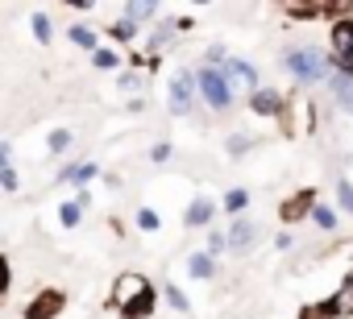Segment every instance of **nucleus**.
Wrapping results in <instances>:
<instances>
[{
    "label": "nucleus",
    "mask_w": 353,
    "mask_h": 319,
    "mask_svg": "<svg viewBox=\"0 0 353 319\" xmlns=\"http://www.w3.org/2000/svg\"><path fill=\"white\" fill-rule=\"evenodd\" d=\"M108 311H117V319H150L158 311V290L145 274L129 270V274H117L112 282V294L104 302Z\"/></svg>",
    "instance_id": "1"
},
{
    "label": "nucleus",
    "mask_w": 353,
    "mask_h": 319,
    "mask_svg": "<svg viewBox=\"0 0 353 319\" xmlns=\"http://www.w3.org/2000/svg\"><path fill=\"white\" fill-rule=\"evenodd\" d=\"M283 67L291 71V79H295L299 87H312V83H320V79H328V75L336 71L332 54L320 50V46H295V50H287Z\"/></svg>",
    "instance_id": "2"
},
{
    "label": "nucleus",
    "mask_w": 353,
    "mask_h": 319,
    "mask_svg": "<svg viewBox=\"0 0 353 319\" xmlns=\"http://www.w3.org/2000/svg\"><path fill=\"white\" fill-rule=\"evenodd\" d=\"M196 96L212 108V112H229L233 108V87L225 83V75L216 67H200L196 71Z\"/></svg>",
    "instance_id": "3"
},
{
    "label": "nucleus",
    "mask_w": 353,
    "mask_h": 319,
    "mask_svg": "<svg viewBox=\"0 0 353 319\" xmlns=\"http://www.w3.org/2000/svg\"><path fill=\"white\" fill-rule=\"evenodd\" d=\"M196 71H188V67H179V71H170V79H166V108H170V116H188L192 108H196Z\"/></svg>",
    "instance_id": "4"
},
{
    "label": "nucleus",
    "mask_w": 353,
    "mask_h": 319,
    "mask_svg": "<svg viewBox=\"0 0 353 319\" xmlns=\"http://www.w3.org/2000/svg\"><path fill=\"white\" fill-rule=\"evenodd\" d=\"M279 124H283V133H287V137L316 133V104H312L307 96L291 91V96H287V108H283V116H279Z\"/></svg>",
    "instance_id": "5"
},
{
    "label": "nucleus",
    "mask_w": 353,
    "mask_h": 319,
    "mask_svg": "<svg viewBox=\"0 0 353 319\" xmlns=\"http://www.w3.org/2000/svg\"><path fill=\"white\" fill-rule=\"evenodd\" d=\"M67 290H59V286H46V290H38L26 307H21V319H59L63 311H67Z\"/></svg>",
    "instance_id": "6"
},
{
    "label": "nucleus",
    "mask_w": 353,
    "mask_h": 319,
    "mask_svg": "<svg viewBox=\"0 0 353 319\" xmlns=\"http://www.w3.org/2000/svg\"><path fill=\"white\" fill-rule=\"evenodd\" d=\"M320 204V191L316 187H303V191H291L283 204H279V224H303L307 216H312V208Z\"/></svg>",
    "instance_id": "7"
},
{
    "label": "nucleus",
    "mask_w": 353,
    "mask_h": 319,
    "mask_svg": "<svg viewBox=\"0 0 353 319\" xmlns=\"http://www.w3.org/2000/svg\"><path fill=\"white\" fill-rule=\"evenodd\" d=\"M221 75H225V83L237 91V87H245V91H254V87H262V75H258V67L250 63V58H237V54H225V63L216 67Z\"/></svg>",
    "instance_id": "8"
},
{
    "label": "nucleus",
    "mask_w": 353,
    "mask_h": 319,
    "mask_svg": "<svg viewBox=\"0 0 353 319\" xmlns=\"http://www.w3.org/2000/svg\"><path fill=\"white\" fill-rule=\"evenodd\" d=\"M291 21H341V17H353V5H287L283 9Z\"/></svg>",
    "instance_id": "9"
},
{
    "label": "nucleus",
    "mask_w": 353,
    "mask_h": 319,
    "mask_svg": "<svg viewBox=\"0 0 353 319\" xmlns=\"http://www.w3.org/2000/svg\"><path fill=\"white\" fill-rule=\"evenodd\" d=\"M258 236H262V232H258V224H254V220H245V216H237V220L229 224V232H225V249H229V253H237V257H245V253L258 245Z\"/></svg>",
    "instance_id": "10"
},
{
    "label": "nucleus",
    "mask_w": 353,
    "mask_h": 319,
    "mask_svg": "<svg viewBox=\"0 0 353 319\" xmlns=\"http://www.w3.org/2000/svg\"><path fill=\"white\" fill-rule=\"evenodd\" d=\"M328 54H332V63L336 67H345L349 63V54H353V17H341V21H332L328 25Z\"/></svg>",
    "instance_id": "11"
},
{
    "label": "nucleus",
    "mask_w": 353,
    "mask_h": 319,
    "mask_svg": "<svg viewBox=\"0 0 353 319\" xmlns=\"http://www.w3.org/2000/svg\"><path fill=\"white\" fill-rule=\"evenodd\" d=\"M212 216H216V199L192 195V204H188V212H183V228H188V232H208V228H212Z\"/></svg>",
    "instance_id": "12"
},
{
    "label": "nucleus",
    "mask_w": 353,
    "mask_h": 319,
    "mask_svg": "<svg viewBox=\"0 0 353 319\" xmlns=\"http://www.w3.org/2000/svg\"><path fill=\"white\" fill-rule=\"evenodd\" d=\"M283 108H287V96H283V91H274V87H254V91H250V112H254V116L279 120Z\"/></svg>",
    "instance_id": "13"
},
{
    "label": "nucleus",
    "mask_w": 353,
    "mask_h": 319,
    "mask_svg": "<svg viewBox=\"0 0 353 319\" xmlns=\"http://www.w3.org/2000/svg\"><path fill=\"white\" fill-rule=\"evenodd\" d=\"M100 175H104V170H100L96 162H71V166H63V170H59V179H63V183H71L75 191H79V187H88L92 179H100Z\"/></svg>",
    "instance_id": "14"
},
{
    "label": "nucleus",
    "mask_w": 353,
    "mask_h": 319,
    "mask_svg": "<svg viewBox=\"0 0 353 319\" xmlns=\"http://www.w3.org/2000/svg\"><path fill=\"white\" fill-rule=\"evenodd\" d=\"M328 307L336 319H353V274H345V282L336 286V294H328Z\"/></svg>",
    "instance_id": "15"
},
{
    "label": "nucleus",
    "mask_w": 353,
    "mask_h": 319,
    "mask_svg": "<svg viewBox=\"0 0 353 319\" xmlns=\"http://www.w3.org/2000/svg\"><path fill=\"white\" fill-rule=\"evenodd\" d=\"M158 13H162V9L154 5V0H129V5H125V13H121V17H125V21H133V25L141 30V21H154Z\"/></svg>",
    "instance_id": "16"
},
{
    "label": "nucleus",
    "mask_w": 353,
    "mask_h": 319,
    "mask_svg": "<svg viewBox=\"0 0 353 319\" xmlns=\"http://www.w3.org/2000/svg\"><path fill=\"white\" fill-rule=\"evenodd\" d=\"M188 274H192L196 282H208V278H216V257H208L204 249H200V253H192V257H188Z\"/></svg>",
    "instance_id": "17"
},
{
    "label": "nucleus",
    "mask_w": 353,
    "mask_h": 319,
    "mask_svg": "<svg viewBox=\"0 0 353 319\" xmlns=\"http://www.w3.org/2000/svg\"><path fill=\"white\" fill-rule=\"evenodd\" d=\"M170 38H174V25H170V21H158V25H154V34L145 38V50H150V58H158V54L170 46Z\"/></svg>",
    "instance_id": "18"
},
{
    "label": "nucleus",
    "mask_w": 353,
    "mask_h": 319,
    "mask_svg": "<svg viewBox=\"0 0 353 319\" xmlns=\"http://www.w3.org/2000/svg\"><path fill=\"white\" fill-rule=\"evenodd\" d=\"M104 38H108V42L129 46V42H137V25H133V21H125V17H117L112 25H104Z\"/></svg>",
    "instance_id": "19"
},
{
    "label": "nucleus",
    "mask_w": 353,
    "mask_h": 319,
    "mask_svg": "<svg viewBox=\"0 0 353 319\" xmlns=\"http://www.w3.org/2000/svg\"><path fill=\"white\" fill-rule=\"evenodd\" d=\"M67 38H71V46H79V50H88V54L100 46V34H96L92 25H71V30H67Z\"/></svg>",
    "instance_id": "20"
},
{
    "label": "nucleus",
    "mask_w": 353,
    "mask_h": 319,
    "mask_svg": "<svg viewBox=\"0 0 353 319\" xmlns=\"http://www.w3.org/2000/svg\"><path fill=\"white\" fill-rule=\"evenodd\" d=\"M221 208L237 220V216L250 208V191H245V187H229V191H225V199H221Z\"/></svg>",
    "instance_id": "21"
},
{
    "label": "nucleus",
    "mask_w": 353,
    "mask_h": 319,
    "mask_svg": "<svg viewBox=\"0 0 353 319\" xmlns=\"http://www.w3.org/2000/svg\"><path fill=\"white\" fill-rule=\"evenodd\" d=\"M162 298L170 302V311H179V315H188V311H192V298L183 294V286H174V282H166V286H162Z\"/></svg>",
    "instance_id": "22"
},
{
    "label": "nucleus",
    "mask_w": 353,
    "mask_h": 319,
    "mask_svg": "<svg viewBox=\"0 0 353 319\" xmlns=\"http://www.w3.org/2000/svg\"><path fill=\"white\" fill-rule=\"evenodd\" d=\"M121 63H125V58H121L112 46H96V50H92V67H96V71H117Z\"/></svg>",
    "instance_id": "23"
},
{
    "label": "nucleus",
    "mask_w": 353,
    "mask_h": 319,
    "mask_svg": "<svg viewBox=\"0 0 353 319\" xmlns=\"http://www.w3.org/2000/svg\"><path fill=\"white\" fill-rule=\"evenodd\" d=\"M71 141H75V137H71V129H50V133H46V149H50L54 157H59V153H67V149H71Z\"/></svg>",
    "instance_id": "24"
},
{
    "label": "nucleus",
    "mask_w": 353,
    "mask_h": 319,
    "mask_svg": "<svg viewBox=\"0 0 353 319\" xmlns=\"http://www.w3.org/2000/svg\"><path fill=\"white\" fill-rule=\"evenodd\" d=\"M312 224H316L320 232H336V212H332L328 204H316V208H312Z\"/></svg>",
    "instance_id": "25"
},
{
    "label": "nucleus",
    "mask_w": 353,
    "mask_h": 319,
    "mask_svg": "<svg viewBox=\"0 0 353 319\" xmlns=\"http://www.w3.org/2000/svg\"><path fill=\"white\" fill-rule=\"evenodd\" d=\"M30 30H34V38H38V46H46V42L54 38V25H50V17H46V13H34V21H30Z\"/></svg>",
    "instance_id": "26"
},
{
    "label": "nucleus",
    "mask_w": 353,
    "mask_h": 319,
    "mask_svg": "<svg viewBox=\"0 0 353 319\" xmlns=\"http://www.w3.org/2000/svg\"><path fill=\"white\" fill-rule=\"evenodd\" d=\"M250 149H254V137H245V133H233V137L225 141V153H229V157H245Z\"/></svg>",
    "instance_id": "27"
},
{
    "label": "nucleus",
    "mask_w": 353,
    "mask_h": 319,
    "mask_svg": "<svg viewBox=\"0 0 353 319\" xmlns=\"http://www.w3.org/2000/svg\"><path fill=\"white\" fill-rule=\"evenodd\" d=\"M133 220H137V232H158V228H162V216H158L154 208H137Z\"/></svg>",
    "instance_id": "28"
},
{
    "label": "nucleus",
    "mask_w": 353,
    "mask_h": 319,
    "mask_svg": "<svg viewBox=\"0 0 353 319\" xmlns=\"http://www.w3.org/2000/svg\"><path fill=\"white\" fill-rule=\"evenodd\" d=\"M299 319H336V315H332L328 298H320V302H303L299 307Z\"/></svg>",
    "instance_id": "29"
},
{
    "label": "nucleus",
    "mask_w": 353,
    "mask_h": 319,
    "mask_svg": "<svg viewBox=\"0 0 353 319\" xmlns=\"http://www.w3.org/2000/svg\"><path fill=\"white\" fill-rule=\"evenodd\" d=\"M59 224H63V228H79V224H83V212L67 199V204H59Z\"/></svg>",
    "instance_id": "30"
},
{
    "label": "nucleus",
    "mask_w": 353,
    "mask_h": 319,
    "mask_svg": "<svg viewBox=\"0 0 353 319\" xmlns=\"http://www.w3.org/2000/svg\"><path fill=\"white\" fill-rule=\"evenodd\" d=\"M204 253H208V257H221V253H225V232H221V228H208V232H204Z\"/></svg>",
    "instance_id": "31"
},
{
    "label": "nucleus",
    "mask_w": 353,
    "mask_h": 319,
    "mask_svg": "<svg viewBox=\"0 0 353 319\" xmlns=\"http://www.w3.org/2000/svg\"><path fill=\"white\" fill-rule=\"evenodd\" d=\"M336 208L353 216V183L349 179H336Z\"/></svg>",
    "instance_id": "32"
},
{
    "label": "nucleus",
    "mask_w": 353,
    "mask_h": 319,
    "mask_svg": "<svg viewBox=\"0 0 353 319\" xmlns=\"http://www.w3.org/2000/svg\"><path fill=\"white\" fill-rule=\"evenodd\" d=\"M0 187H5V195H17L21 191V175L13 166H5V170H0Z\"/></svg>",
    "instance_id": "33"
},
{
    "label": "nucleus",
    "mask_w": 353,
    "mask_h": 319,
    "mask_svg": "<svg viewBox=\"0 0 353 319\" xmlns=\"http://www.w3.org/2000/svg\"><path fill=\"white\" fill-rule=\"evenodd\" d=\"M9 282H13V265H9L5 253H0V302H5V294H9Z\"/></svg>",
    "instance_id": "34"
},
{
    "label": "nucleus",
    "mask_w": 353,
    "mask_h": 319,
    "mask_svg": "<svg viewBox=\"0 0 353 319\" xmlns=\"http://www.w3.org/2000/svg\"><path fill=\"white\" fill-rule=\"evenodd\" d=\"M117 83H121V91H137V87H141V71H125Z\"/></svg>",
    "instance_id": "35"
},
{
    "label": "nucleus",
    "mask_w": 353,
    "mask_h": 319,
    "mask_svg": "<svg viewBox=\"0 0 353 319\" xmlns=\"http://www.w3.org/2000/svg\"><path fill=\"white\" fill-rule=\"evenodd\" d=\"M166 157H170V145H166V141H158V145L150 149V162H158V166H162Z\"/></svg>",
    "instance_id": "36"
},
{
    "label": "nucleus",
    "mask_w": 353,
    "mask_h": 319,
    "mask_svg": "<svg viewBox=\"0 0 353 319\" xmlns=\"http://www.w3.org/2000/svg\"><path fill=\"white\" fill-rule=\"evenodd\" d=\"M5 166H13V145L0 141V170H5Z\"/></svg>",
    "instance_id": "37"
},
{
    "label": "nucleus",
    "mask_w": 353,
    "mask_h": 319,
    "mask_svg": "<svg viewBox=\"0 0 353 319\" xmlns=\"http://www.w3.org/2000/svg\"><path fill=\"white\" fill-rule=\"evenodd\" d=\"M274 249H291V232H279L274 236Z\"/></svg>",
    "instance_id": "38"
},
{
    "label": "nucleus",
    "mask_w": 353,
    "mask_h": 319,
    "mask_svg": "<svg viewBox=\"0 0 353 319\" xmlns=\"http://www.w3.org/2000/svg\"><path fill=\"white\" fill-rule=\"evenodd\" d=\"M336 71H341V75H349V79H353V54H349V63H345V67H336Z\"/></svg>",
    "instance_id": "39"
}]
</instances>
